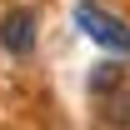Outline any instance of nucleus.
I'll return each mask as SVG.
<instances>
[{
  "mask_svg": "<svg viewBox=\"0 0 130 130\" xmlns=\"http://www.w3.org/2000/svg\"><path fill=\"white\" fill-rule=\"evenodd\" d=\"M75 25H80L95 45L115 50V55H130V25H125V20H115L110 10H100L95 0H80V5H75Z\"/></svg>",
  "mask_w": 130,
  "mask_h": 130,
  "instance_id": "obj_1",
  "label": "nucleus"
},
{
  "mask_svg": "<svg viewBox=\"0 0 130 130\" xmlns=\"http://www.w3.org/2000/svg\"><path fill=\"white\" fill-rule=\"evenodd\" d=\"M120 85H125V75H120V65H115V60L90 65V95H110V90H120Z\"/></svg>",
  "mask_w": 130,
  "mask_h": 130,
  "instance_id": "obj_4",
  "label": "nucleus"
},
{
  "mask_svg": "<svg viewBox=\"0 0 130 130\" xmlns=\"http://www.w3.org/2000/svg\"><path fill=\"white\" fill-rule=\"evenodd\" d=\"M100 120L105 125H130V90H110V95H100Z\"/></svg>",
  "mask_w": 130,
  "mask_h": 130,
  "instance_id": "obj_3",
  "label": "nucleus"
},
{
  "mask_svg": "<svg viewBox=\"0 0 130 130\" xmlns=\"http://www.w3.org/2000/svg\"><path fill=\"white\" fill-rule=\"evenodd\" d=\"M0 45L10 55H30L35 50V10H5L0 15Z\"/></svg>",
  "mask_w": 130,
  "mask_h": 130,
  "instance_id": "obj_2",
  "label": "nucleus"
}]
</instances>
